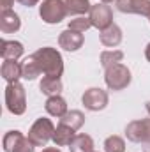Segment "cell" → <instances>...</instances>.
Masks as SVG:
<instances>
[{
  "label": "cell",
  "mask_w": 150,
  "mask_h": 152,
  "mask_svg": "<svg viewBox=\"0 0 150 152\" xmlns=\"http://www.w3.org/2000/svg\"><path fill=\"white\" fill-rule=\"evenodd\" d=\"M32 57L37 62L39 71L44 76H62V73H64V58L55 48H51V46L39 48L37 51L32 53Z\"/></svg>",
  "instance_id": "6da1fadb"
},
{
  "label": "cell",
  "mask_w": 150,
  "mask_h": 152,
  "mask_svg": "<svg viewBox=\"0 0 150 152\" xmlns=\"http://www.w3.org/2000/svg\"><path fill=\"white\" fill-rule=\"evenodd\" d=\"M5 106L12 115H23L27 110V92L20 81L7 83L5 87Z\"/></svg>",
  "instance_id": "7a4b0ae2"
},
{
  "label": "cell",
  "mask_w": 150,
  "mask_h": 152,
  "mask_svg": "<svg viewBox=\"0 0 150 152\" xmlns=\"http://www.w3.org/2000/svg\"><path fill=\"white\" fill-rule=\"evenodd\" d=\"M53 133H55V126L50 118L41 117L37 118L30 131H28V140L32 142L34 147H46L50 140H53Z\"/></svg>",
  "instance_id": "3957f363"
},
{
  "label": "cell",
  "mask_w": 150,
  "mask_h": 152,
  "mask_svg": "<svg viewBox=\"0 0 150 152\" xmlns=\"http://www.w3.org/2000/svg\"><path fill=\"white\" fill-rule=\"evenodd\" d=\"M131 71L124 64H115L104 69V81L111 90H124L131 83Z\"/></svg>",
  "instance_id": "277c9868"
},
{
  "label": "cell",
  "mask_w": 150,
  "mask_h": 152,
  "mask_svg": "<svg viewBox=\"0 0 150 152\" xmlns=\"http://www.w3.org/2000/svg\"><path fill=\"white\" fill-rule=\"evenodd\" d=\"M39 16L44 23L55 25L67 16V11L62 0H42V4L39 5Z\"/></svg>",
  "instance_id": "5b68a950"
},
{
  "label": "cell",
  "mask_w": 150,
  "mask_h": 152,
  "mask_svg": "<svg viewBox=\"0 0 150 152\" xmlns=\"http://www.w3.org/2000/svg\"><path fill=\"white\" fill-rule=\"evenodd\" d=\"M5 152H34V145L21 131H7L2 140Z\"/></svg>",
  "instance_id": "8992f818"
},
{
  "label": "cell",
  "mask_w": 150,
  "mask_h": 152,
  "mask_svg": "<svg viewBox=\"0 0 150 152\" xmlns=\"http://www.w3.org/2000/svg\"><path fill=\"white\" fill-rule=\"evenodd\" d=\"M88 18H90L92 27H95L99 30H104L110 25H113V11L108 4H95V5H92L90 12H88Z\"/></svg>",
  "instance_id": "52a82bcc"
},
{
  "label": "cell",
  "mask_w": 150,
  "mask_h": 152,
  "mask_svg": "<svg viewBox=\"0 0 150 152\" xmlns=\"http://www.w3.org/2000/svg\"><path fill=\"white\" fill-rule=\"evenodd\" d=\"M125 136L134 143H150V118L133 120L131 124H127Z\"/></svg>",
  "instance_id": "ba28073f"
},
{
  "label": "cell",
  "mask_w": 150,
  "mask_h": 152,
  "mask_svg": "<svg viewBox=\"0 0 150 152\" xmlns=\"http://www.w3.org/2000/svg\"><path fill=\"white\" fill-rule=\"evenodd\" d=\"M81 103L85 104L87 110L90 112H99V110H104L108 106V92L103 90V88H88L85 90V94L81 96Z\"/></svg>",
  "instance_id": "9c48e42d"
},
{
  "label": "cell",
  "mask_w": 150,
  "mask_h": 152,
  "mask_svg": "<svg viewBox=\"0 0 150 152\" xmlns=\"http://www.w3.org/2000/svg\"><path fill=\"white\" fill-rule=\"evenodd\" d=\"M115 2H117V9L120 12L141 14L147 18L150 14V0H115Z\"/></svg>",
  "instance_id": "30bf717a"
},
{
  "label": "cell",
  "mask_w": 150,
  "mask_h": 152,
  "mask_svg": "<svg viewBox=\"0 0 150 152\" xmlns=\"http://www.w3.org/2000/svg\"><path fill=\"white\" fill-rule=\"evenodd\" d=\"M83 41H85L83 39V34L81 32H76V30H71V28H66L58 36V44L66 51H78L83 46Z\"/></svg>",
  "instance_id": "8fae6325"
},
{
  "label": "cell",
  "mask_w": 150,
  "mask_h": 152,
  "mask_svg": "<svg viewBox=\"0 0 150 152\" xmlns=\"http://www.w3.org/2000/svg\"><path fill=\"white\" fill-rule=\"evenodd\" d=\"M21 27V20L20 16L11 11V9H4L0 12V30L4 34H12V32H18Z\"/></svg>",
  "instance_id": "7c38bea8"
},
{
  "label": "cell",
  "mask_w": 150,
  "mask_h": 152,
  "mask_svg": "<svg viewBox=\"0 0 150 152\" xmlns=\"http://www.w3.org/2000/svg\"><path fill=\"white\" fill-rule=\"evenodd\" d=\"M25 48L21 42L18 41H7V39H2V44H0V55L4 60H18L21 55H23Z\"/></svg>",
  "instance_id": "4fadbf2b"
},
{
  "label": "cell",
  "mask_w": 150,
  "mask_h": 152,
  "mask_svg": "<svg viewBox=\"0 0 150 152\" xmlns=\"http://www.w3.org/2000/svg\"><path fill=\"white\" fill-rule=\"evenodd\" d=\"M39 88H41L42 94H46L48 97H51V96H58L62 92L64 85H62L60 76H44L41 80V83H39Z\"/></svg>",
  "instance_id": "5bb4252c"
},
{
  "label": "cell",
  "mask_w": 150,
  "mask_h": 152,
  "mask_svg": "<svg viewBox=\"0 0 150 152\" xmlns=\"http://www.w3.org/2000/svg\"><path fill=\"white\" fill-rule=\"evenodd\" d=\"M99 39H101L103 46L115 48V46H118V44L122 42V30H120V27H117V25L113 23V25H110L108 28L101 30V34H99Z\"/></svg>",
  "instance_id": "9a60e30c"
},
{
  "label": "cell",
  "mask_w": 150,
  "mask_h": 152,
  "mask_svg": "<svg viewBox=\"0 0 150 152\" xmlns=\"http://www.w3.org/2000/svg\"><path fill=\"white\" fill-rule=\"evenodd\" d=\"M44 108H46V112L51 115V117H58V118L64 117V115L69 112V110H67V103H66V99L60 97V96H51V97H48Z\"/></svg>",
  "instance_id": "2e32d148"
},
{
  "label": "cell",
  "mask_w": 150,
  "mask_h": 152,
  "mask_svg": "<svg viewBox=\"0 0 150 152\" xmlns=\"http://www.w3.org/2000/svg\"><path fill=\"white\" fill-rule=\"evenodd\" d=\"M74 129L66 126V124H58L55 127V133H53V142L55 145L58 147H66V145H71V142L74 140Z\"/></svg>",
  "instance_id": "e0dca14e"
},
{
  "label": "cell",
  "mask_w": 150,
  "mask_h": 152,
  "mask_svg": "<svg viewBox=\"0 0 150 152\" xmlns=\"http://www.w3.org/2000/svg\"><path fill=\"white\" fill-rule=\"evenodd\" d=\"M0 73H2V78L7 83L18 81L21 78V64H18L16 60H4Z\"/></svg>",
  "instance_id": "ac0fdd59"
},
{
  "label": "cell",
  "mask_w": 150,
  "mask_h": 152,
  "mask_svg": "<svg viewBox=\"0 0 150 152\" xmlns=\"http://www.w3.org/2000/svg\"><path fill=\"white\" fill-rule=\"evenodd\" d=\"M67 11V16H81L85 12H90V2L88 0H62Z\"/></svg>",
  "instance_id": "d6986e66"
},
{
  "label": "cell",
  "mask_w": 150,
  "mask_h": 152,
  "mask_svg": "<svg viewBox=\"0 0 150 152\" xmlns=\"http://www.w3.org/2000/svg\"><path fill=\"white\" fill-rule=\"evenodd\" d=\"M69 149L71 152H94V140L88 134H76Z\"/></svg>",
  "instance_id": "ffe728a7"
},
{
  "label": "cell",
  "mask_w": 150,
  "mask_h": 152,
  "mask_svg": "<svg viewBox=\"0 0 150 152\" xmlns=\"http://www.w3.org/2000/svg\"><path fill=\"white\" fill-rule=\"evenodd\" d=\"M39 75H41V71H39V67H37V62L34 60L32 55H28V57L21 62V78L32 81V80H36Z\"/></svg>",
  "instance_id": "44dd1931"
},
{
  "label": "cell",
  "mask_w": 150,
  "mask_h": 152,
  "mask_svg": "<svg viewBox=\"0 0 150 152\" xmlns=\"http://www.w3.org/2000/svg\"><path fill=\"white\" fill-rule=\"evenodd\" d=\"M60 124H66L69 127H73L74 131H78L83 124H85V115L81 113L79 110H71L64 117H60Z\"/></svg>",
  "instance_id": "7402d4cb"
},
{
  "label": "cell",
  "mask_w": 150,
  "mask_h": 152,
  "mask_svg": "<svg viewBox=\"0 0 150 152\" xmlns=\"http://www.w3.org/2000/svg\"><path fill=\"white\" fill-rule=\"evenodd\" d=\"M124 58V53L120 50H106L101 53V64L103 67H110V66H115V64H120Z\"/></svg>",
  "instance_id": "603a6c76"
},
{
  "label": "cell",
  "mask_w": 150,
  "mask_h": 152,
  "mask_svg": "<svg viewBox=\"0 0 150 152\" xmlns=\"http://www.w3.org/2000/svg\"><path fill=\"white\" fill-rule=\"evenodd\" d=\"M104 152H125V142L124 138L111 134L104 140Z\"/></svg>",
  "instance_id": "cb8c5ba5"
},
{
  "label": "cell",
  "mask_w": 150,
  "mask_h": 152,
  "mask_svg": "<svg viewBox=\"0 0 150 152\" xmlns=\"http://www.w3.org/2000/svg\"><path fill=\"white\" fill-rule=\"evenodd\" d=\"M92 27V23H90V18H85V16H78L74 20H71L69 21V27L67 28H71V30H76V32H85V30H88Z\"/></svg>",
  "instance_id": "d4e9b609"
},
{
  "label": "cell",
  "mask_w": 150,
  "mask_h": 152,
  "mask_svg": "<svg viewBox=\"0 0 150 152\" xmlns=\"http://www.w3.org/2000/svg\"><path fill=\"white\" fill-rule=\"evenodd\" d=\"M18 2H20L21 5H25V7H34L39 0H18Z\"/></svg>",
  "instance_id": "484cf974"
},
{
  "label": "cell",
  "mask_w": 150,
  "mask_h": 152,
  "mask_svg": "<svg viewBox=\"0 0 150 152\" xmlns=\"http://www.w3.org/2000/svg\"><path fill=\"white\" fill-rule=\"evenodd\" d=\"M0 4H2V11H4V9H11V5L14 4V0H0Z\"/></svg>",
  "instance_id": "4316f807"
},
{
  "label": "cell",
  "mask_w": 150,
  "mask_h": 152,
  "mask_svg": "<svg viewBox=\"0 0 150 152\" xmlns=\"http://www.w3.org/2000/svg\"><path fill=\"white\" fill-rule=\"evenodd\" d=\"M145 58L150 62V42L147 44V48H145Z\"/></svg>",
  "instance_id": "83f0119b"
},
{
  "label": "cell",
  "mask_w": 150,
  "mask_h": 152,
  "mask_svg": "<svg viewBox=\"0 0 150 152\" xmlns=\"http://www.w3.org/2000/svg\"><path fill=\"white\" fill-rule=\"evenodd\" d=\"M42 152H60L58 149H55V147H48V149H44Z\"/></svg>",
  "instance_id": "f1b7e54d"
},
{
  "label": "cell",
  "mask_w": 150,
  "mask_h": 152,
  "mask_svg": "<svg viewBox=\"0 0 150 152\" xmlns=\"http://www.w3.org/2000/svg\"><path fill=\"white\" fill-rule=\"evenodd\" d=\"M101 2H103V4H111L113 0H101Z\"/></svg>",
  "instance_id": "f546056e"
},
{
  "label": "cell",
  "mask_w": 150,
  "mask_h": 152,
  "mask_svg": "<svg viewBox=\"0 0 150 152\" xmlns=\"http://www.w3.org/2000/svg\"><path fill=\"white\" fill-rule=\"evenodd\" d=\"M147 112H149V115H150V103H147Z\"/></svg>",
  "instance_id": "4dcf8cb0"
},
{
  "label": "cell",
  "mask_w": 150,
  "mask_h": 152,
  "mask_svg": "<svg viewBox=\"0 0 150 152\" xmlns=\"http://www.w3.org/2000/svg\"><path fill=\"white\" fill-rule=\"evenodd\" d=\"M149 20H150V14H149Z\"/></svg>",
  "instance_id": "1f68e13d"
}]
</instances>
